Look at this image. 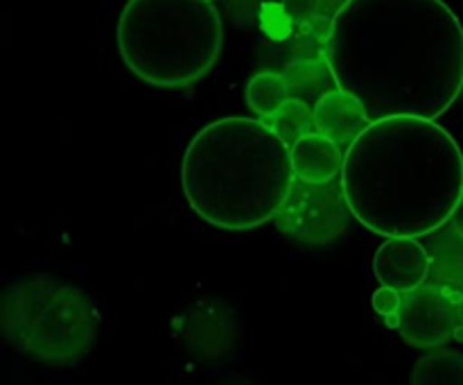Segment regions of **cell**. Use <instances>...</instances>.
<instances>
[{
  "mask_svg": "<svg viewBox=\"0 0 463 385\" xmlns=\"http://www.w3.org/2000/svg\"><path fill=\"white\" fill-rule=\"evenodd\" d=\"M326 59L371 120H437L463 91V25L443 0H348Z\"/></svg>",
  "mask_w": 463,
  "mask_h": 385,
  "instance_id": "1",
  "label": "cell"
},
{
  "mask_svg": "<svg viewBox=\"0 0 463 385\" xmlns=\"http://www.w3.org/2000/svg\"><path fill=\"white\" fill-rule=\"evenodd\" d=\"M339 179L366 229L420 238L450 222L461 202L463 152L439 122L384 118L346 149Z\"/></svg>",
  "mask_w": 463,
  "mask_h": 385,
  "instance_id": "2",
  "label": "cell"
},
{
  "mask_svg": "<svg viewBox=\"0 0 463 385\" xmlns=\"http://www.w3.org/2000/svg\"><path fill=\"white\" fill-rule=\"evenodd\" d=\"M294 181L289 145L253 118L211 122L194 134L181 161V186L193 211L226 231L274 220Z\"/></svg>",
  "mask_w": 463,
  "mask_h": 385,
  "instance_id": "3",
  "label": "cell"
},
{
  "mask_svg": "<svg viewBox=\"0 0 463 385\" xmlns=\"http://www.w3.org/2000/svg\"><path fill=\"white\" fill-rule=\"evenodd\" d=\"M224 25L213 0H129L118 21L122 62L145 84L185 89L220 59Z\"/></svg>",
  "mask_w": 463,
  "mask_h": 385,
  "instance_id": "4",
  "label": "cell"
},
{
  "mask_svg": "<svg viewBox=\"0 0 463 385\" xmlns=\"http://www.w3.org/2000/svg\"><path fill=\"white\" fill-rule=\"evenodd\" d=\"M0 331L14 351L32 361L75 365L98 344L99 308L80 285L50 272H36L5 288Z\"/></svg>",
  "mask_w": 463,
  "mask_h": 385,
  "instance_id": "5",
  "label": "cell"
},
{
  "mask_svg": "<svg viewBox=\"0 0 463 385\" xmlns=\"http://www.w3.org/2000/svg\"><path fill=\"white\" fill-rule=\"evenodd\" d=\"M351 216L342 179L328 184H307L297 179L274 216V222L297 243L330 245L346 234Z\"/></svg>",
  "mask_w": 463,
  "mask_h": 385,
  "instance_id": "6",
  "label": "cell"
},
{
  "mask_svg": "<svg viewBox=\"0 0 463 385\" xmlns=\"http://www.w3.org/2000/svg\"><path fill=\"white\" fill-rule=\"evenodd\" d=\"M172 333L181 351L206 367L233 361L242 338V322L233 303L222 297H202L172 322Z\"/></svg>",
  "mask_w": 463,
  "mask_h": 385,
  "instance_id": "7",
  "label": "cell"
},
{
  "mask_svg": "<svg viewBox=\"0 0 463 385\" xmlns=\"http://www.w3.org/2000/svg\"><path fill=\"white\" fill-rule=\"evenodd\" d=\"M461 326L459 299L441 285H420L405 293L398 313V331L411 347H443Z\"/></svg>",
  "mask_w": 463,
  "mask_h": 385,
  "instance_id": "8",
  "label": "cell"
},
{
  "mask_svg": "<svg viewBox=\"0 0 463 385\" xmlns=\"http://www.w3.org/2000/svg\"><path fill=\"white\" fill-rule=\"evenodd\" d=\"M375 279L401 293H411L428 284L432 272V256L419 238H387L373 256Z\"/></svg>",
  "mask_w": 463,
  "mask_h": 385,
  "instance_id": "9",
  "label": "cell"
},
{
  "mask_svg": "<svg viewBox=\"0 0 463 385\" xmlns=\"http://www.w3.org/2000/svg\"><path fill=\"white\" fill-rule=\"evenodd\" d=\"M315 113V130L321 136L337 143L346 152L353 143L362 136V131L371 125V118L360 100L348 91L330 89L319 102L312 107Z\"/></svg>",
  "mask_w": 463,
  "mask_h": 385,
  "instance_id": "10",
  "label": "cell"
},
{
  "mask_svg": "<svg viewBox=\"0 0 463 385\" xmlns=\"http://www.w3.org/2000/svg\"><path fill=\"white\" fill-rule=\"evenodd\" d=\"M289 157L297 179L307 184H328L342 177L346 152L319 131H312L289 148Z\"/></svg>",
  "mask_w": 463,
  "mask_h": 385,
  "instance_id": "11",
  "label": "cell"
},
{
  "mask_svg": "<svg viewBox=\"0 0 463 385\" xmlns=\"http://www.w3.org/2000/svg\"><path fill=\"white\" fill-rule=\"evenodd\" d=\"M289 86V98H298L315 107L330 89H335V77L328 66V59H297L283 72Z\"/></svg>",
  "mask_w": 463,
  "mask_h": 385,
  "instance_id": "12",
  "label": "cell"
},
{
  "mask_svg": "<svg viewBox=\"0 0 463 385\" xmlns=\"http://www.w3.org/2000/svg\"><path fill=\"white\" fill-rule=\"evenodd\" d=\"M411 385H463V353L448 347L428 349L414 365Z\"/></svg>",
  "mask_w": 463,
  "mask_h": 385,
  "instance_id": "13",
  "label": "cell"
},
{
  "mask_svg": "<svg viewBox=\"0 0 463 385\" xmlns=\"http://www.w3.org/2000/svg\"><path fill=\"white\" fill-rule=\"evenodd\" d=\"M289 100V86L283 72L262 71L247 86V102L258 116L271 118Z\"/></svg>",
  "mask_w": 463,
  "mask_h": 385,
  "instance_id": "14",
  "label": "cell"
},
{
  "mask_svg": "<svg viewBox=\"0 0 463 385\" xmlns=\"http://www.w3.org/2000/svg\"><path fill=\"white\" fill-rule=\"evenodd\" d=\"M267 125L279 134V139L283 143H288L292 148L298 139L312 134L315 130V113L307 102L298 98H289L279 111L271 118H267Z\"/></svg>",
  "mask_w": 463,
  "mask_h": 385,
  "instance_id": "15",
  "label": "cell"
},
{
  "mask_svg": "<svg viewBox=\"0 0 463 385\" xmlns=\"http://www.w3.org/2000/svg\"><path fill=\"white\" fill-rule=\"evenodd\" d=\"M280 9L294 30L312 25L319 18V0H283Z\"/></svg>",
  "mask_w": 463,
  "mask_h": 385,
  "instance_id": "16",
  "label": "cell"
},
{
  "mask_svg": "<svg viewBox=\"0 0 463 385\" xmlns=\"http://www.w3.org/2000/svg\"><path fill=\"white\" fill-rule=\"evenodd\" d=\"M402 297H405V293H401V290L389 288V285H380L373 293L371 303H373L375 313L387 317L389 324H393L398 329V313H401L402 308Z\"/></svg>",
  "mask_w": 463,
  "mask_h": 385,
  "instance_id": "17",
  "label": "cell"
},
{
  "mask_svg": "<svg viewBox=\"0 0 463 385\" xmlns=\"http://www.w3.org/2000/svg\"><path fill=\"white\" fill-rule=\"evenodd\" d=\"M348 0H319V18H326V21H335L337 14L342 12L344 5Z\"/></svg>",
  "mask_w": 463,
  "mask_h": 385,
  "instance_id": "18",
  "label": "cell"
},
{
  "mask_svg": "<svg viewBox=\"0 0 463 385\" xmlns=\"http://www.w3.org/2000/svg\"><path fill=\"white\" fill-rule=\"evenodd\" d=\"M450 225H452V231H455V236H459V238H463V197H461V202L457 204L455 213H452Z\"/></svg>",
  "mask_w": 463,
  "mask_h": 385,
  "instance_id": "19",
  "label": "cell"
},
{
  "mask_svg": "<svg viewBox=\"0 0 463 385\" xmlns=\"http://www.w3.org/2000/svg\"><path fill=\"white\" fill-rule=\"evenodd\" d=\"M459 313H461V326H463V293H461V297H459Z\"/></svg>",
  "mask_w": 463,
  "mask_h": 385,
  "instance_id": "20",
  "label": "cell"
},
{
  "mask_svg": "<svg viewBox=\"0 0 463 385\" xmlns=\"http://www.w3.org/2000/svg\"><path fill=\"white\" fill-rule=\"evenodd\" d=\"M226 385H249V383H242V380H233V383H226Z\"/></svg>",
  "mask_w": 463,
  "mask_h": 385,
  "instance_id": "21",
  "label": "cell"
}]
</instances>
